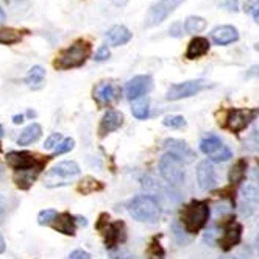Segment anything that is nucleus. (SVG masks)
<instances>
[{"label":"nucleus","instance_id":"nucleus-5","mask_svg":"<svg viewBox=\"0 0 259 259\" xmlns=\"http://www.w3.org/2000/svg\"><path fill=\"white\" fill-rule=\"evenodd\" d=\"M80 175V167L75 161H63L58 162L57 165L49 170L46 177V186L47 188H55V186H61L66 184L67 180H72Z\"/></svg>","mask_w":259,"mask_h":259},{"label":"nucleus","instance_id":"nucleus-35","mask_svg":"<svg viewBox=\"0 0 259 259\" xmlns=\"http://www.w3.org/2000/svg\"><path fill=\"white\" fill-rule=\"evenodd\" d=\"M245 11L253 16V19H254L256 24H259V2H257V0H250V2L247 4V7H245Z\"/></svg>","mask_w":259,"mask_h":259},{"label":"nucleus","instance_id":"nucleus-49","mask_svg":"<svg viewBox=\"0 0 259 259\" xmlns=\"http://www.w3.org/2000/svg\"><path fill=\"white\" fill-rule=\"evenodd\" d=\"M0 147H2V145H0Z\"/></svg>","mask_w":259,"mask_h":259},{"label":"nucleus","instance_id":"nucleus-34","mask_svg":"<svg viewBox=\"0 0 259 259\" xmlns=\"http://www.w3.org/2000/svg\"><path fill=\"white\" fill-rule=\"evenodd\" d=\"M61 139H63L61 133H52V135L46 139V142H44V149H47V150H55V149H57V147L61 144Z\"/></svg>","mask_w":259,"mask_h":259},{"label":"nucleus","instance_id":"nucleus-24","mask_svg":"<svg viewBox=\"0 0 259 259\" xmlns=\"http://www.w3.org/2000/svg\"><path fill=\"white\" fill-rule=\"evenodd\" d=\"M222 147H224V144H222V139L215 135H208L201 139L200 142V150L205 153V155H214L215 152H219Z\"/></svg>","mask_w":259,"mask_h":259},{"label":"nucleus","instance_id":"nucleus-18","mask_svg":"<svg viewBox=\"0 0 259 259\" xmlns=\"http://www.w3.org/2000/svg\"><path fill=\"white\" fill-rule=\"evenodd\" d=\"M53 228L66 236H73L75 234V228H77V220L69 212H61L57 215V219H55Z\"/></svg>","mask_w":259,"mask_h":259},{"label":"nucleus","instance_id":"nucleus-41","mask_svg":"<svg viewBox=\"0 0 259 259\" xmlns=\"http://www.w3.org/2000/svg\"><path fill=\"white\" fill-rule=\"evenodd\" d=\"M253 178L256 180V181H254V184H256V188L259 189V169H254V172H253ZM254 184H253V186H254Z\"/></svg>","mask_w":259,"mask_h":259},{"label":"nucleus","instance_id":"nucleus-44","mask_svg":"<svg viewBox=\"0 0 259 259\" xmlns=\"http://www.w3.org/2000/svg\"><path fill=\"white\" fill-rule=\"evenodd\" d=\"M27 116H30V117H34V116H36V113H34V111H28Z\"/></svg>","mask_w":259,"mask_h":259},{"label":"nucleus","instance_id":"nucleus-29","mask_svg":"<svg viewBox=\"0 0 259 259\" xmlns=\"http://www.w3.org/2000/svg\"><path fill=\"white\" fill-rule=\"evenodd\" d=\"M103 189V184L94 178H83L78 184V192H81L83 195H88V194H92V192H96V191H102Z\"/></svg>","mask_w":259,"mask_h":259},{"label":"nucleus","instance_id":"nucleus-33","mask_svg":"<svg viewBox=\"0 0 259 259\" xmlns=\"http://www.w3.org/2000/svg\"><path fill=\"white\" fill-rule=\"evenodd\" d=\"M162 123L169 128H183L186 125V120H184L183 116H167L162 120Z\"/></svg>","mask_w":259,"mask_h":259},{"label":"nucleus","instance_id":"nucleus-45","mask_svg":"<svg viewBox=\"0 0 259 259\" xmlns=\"http://www.w3.org/2000/svg\"><path fill=\"white\" fill-rule=\"evenodd\" d=\"M2 132H4V126L0 125V136H2Z\"/></svg>","mask_w":259,"mask_h":259},{"label":"nucleus","instance_id":"nucleus-1","mask_svg":"<svg viewBox=\"0 0 259 259\" xmlns=\"http://www.w3.org/2000/svg\"><path fill=\"white\" fill-rule=\"evenodd\" d=\"M91 55V44L84 39H77L72 46L61 50L53 66L60 70H69L81 67Z\"/></svg>","mask_w":259,"mask_h":259},{"label":"nucleus","instance_id":"nucleus-46","mask_svg":"<svg viewBox=\"0 0 259 259\" xmlns=\"http://www.w3.org/2000/svg\"><path fill=\"white\" fill-rule=\"evenodd\" d=\"M123 259H135L133 256H126V257H123Z\"/></svg>","mask_w":259,"mask_h":259},{"label":"nucleus","instance_id":"nucleus-43","mask_svg":"<svg viewBox=\"0 0 259 259\" xmlns=\"http://www.w3.org/2000/svg\"><path fill=\"white\" fill-rule=\"evenodd\" d=\"M5 17H7V16H5V11H4L2 8H0V24H2V22L5 21Z\"/></svg>","mask_w":259,"mask_h":259},{"label":"nucleus","instance_id":"nucleus-21","mask_svg":"<svg viewBox=\"0 0 259 259\" xmlns=\"http://www.w3.org/2000/svg\"><path fill=\"white\" fill-rule=\"evenodd\" d=\"M42 169H31V170H24V172H16L14 174V181L17 184V188L19 189H30L33 181L38 178V175L41 174Z\"/></svg>","mask_w":259,"mask_h":259},{"label":"nucleus","instance_id":"nucleus-14","mask_svg":"<svg viewBox=\"0 0 259 259\" xmlns=\"http://www.w3.org/2000/svg\"><path fill=\"white\" fill-rule=\"evenodd\" d=\"M211 39L217 46H228L239 39V31L233 25H219L211 31Z\"/></svg>","mask_w":259,"mask_h":259},{"label":"nucleus","instance_id":"nucleus-4","mask_svg":"<svg viewBox=\"0 0 259 259\" xmlns=\"http://www.w3.org/2000/svg\"><path fill=\"white\" fill-rule=\"evenodd\" d=\"M158 169L161 177L172 186H178L184 181V164L183 159L174 153H165L159 159Z\"/></svg>","mask_w":259,"mask_h":259},{"label":"nucleus","instance_id":"nucleus-30","mask_svg":"<svg viewBox=\"0 0 259 259\" xmlns=\"http://www.w3.org/2000/svg\"><path fill=\"white\" fill-rule=\"evenodd\" d=\"M57 215H58V212L55 211V209H44L38 215V224L39 225H50V224H53V222H55Z\"/></svg>","mask_w":259,"mask_h":259},{"label":"nucleus","instance_id":"nucleus-20","mask_svg":"<svg viewBox=\"0 0 259 259\" xmlns=\"http://www.w3.org/2000/svg\"><path fill=\"white\" fill-rule=\"evenodd\" d=\"M164 149L167 150V153H174V155L180 156L181 159H184V158L191 159L194 156L192 150L189 149V145L180 139H167L164 142Z\"/></svg>","mask_w":259,"mask_h":259},{"label":"nucleus","instance_id":"nucleus-39","mask_svg":"<svg viewBox=\"0 0 259 259\" xmlns=\"http://www.w3.org/2000/svg\"><path fill=\"white\" fill-rule=\"evenodd\" d=\"M180 27H181V24H180V22H175V24L170 27V30H169V31H170V34H172V36H181V33H183V31H180V30H178Z\"/></svg>","mask_w":259,"mask_h":259},{"label":"nucleus","instance_id":"nucleus-22","mask_svg":"<svg viewBox=\"0 0 259 259\" xmlns=\"http://www.w3.org/2000/svg\"><path fill=\"white\" fill-rule=\"evenodd\" d=\"M41 135H42L41 125L39 123H31L21 133V136L17 138V144H19V145H30V144L38 141L41 138Z\"/></svg>","mask_w":259,"mask_h":259},{"label":"nucleus","instance_id":"nucleus-2","mask_svg":"<svg viewBox=\"0 0 259 259\" xmlns=\"http://www.w3.org/2000/svg\"><path fill=\"white\" fill-rule=\"evenodd\" d=\"M128 212L138 222L155 224L161 217V206L152 195H138L128 203Z\"/></svg>","mask_w":259,"mask_h":259},{"label":"nucleus","instance_id":"nucleus-15","mask_svg":"<svg viewBox=\"0 0 259 259\" xmlns=\"http://www.w3.org/2000/svg\"><path fill=\"white\" fill-rule=\"evenodd\" d=\"M240 237H242V225L239 222H231L225 228V233L220 237L219 244L224 250H231L240 242Z\"/></svg>","mask_w":259,"mask_h":259},{"label":"nucleus","instance_id":"nucleus-36","mask_svg":"<svg viewBox=\"0 0 259 259\" xmlns=\"http://www.w3.org/2000/svg\"><path fill=\"white\" fill-rule=\"evenodd\" d=\"M109 57H111V52H109L108 46H100V47L97 49L96 55H94V60H96V61H106Z\"/></svg>","mask_w":259,"mask_h":259},{"label":"nucleus","instance_id":"nucleus-38","mask_svg":"<svg viewBox=\"0 0 259 259\" xmlns=\"http://www.w3.org/2000/svg\"><path fill=\"white\" fill-rule=\"evenodd\" d=\"M67 259H91V254L84 250H75L67 256Z\"/></svg>","mask_w":259,"mask_h":259},{"label":"nucleus","instance_id":"nucleus-42","mask_svg":"<svg viewBox=\"0 0 259 259\" xmlns=\"http://www.w3.org/2000/svg\"><path fill=\"white\" fill-rule=\"evenodd\" d=\"M5 251V240L2 237V234H0V253H4Z\"/></svg>","mask_w":259,"mask_h":259},{"label":"nucleus","instance_id":"nucleus-25","mask_svg":"<svg viewBox=\"0 0 259 259\" xmlns=\"http://www.w3.org/2000/svg\"><path fill=\"white\" fill-rule=\"evenodd\" d=\"M22 41V33L16 28L0 27V44L4 46H14Z\"/></svg>","mask_w":259,"mask_h":259},{"label":"nucleus","instance_id":"nucleus-13","mask_svg":"<svg viewBox=\"0 0 259 259\" xmlns=\"http://www.w3.org/2000/svg\"><path fill=\"white\" fill-rule=\"evenodd\" d=\"M197 181L201 191H209L215 186V172L208 161H201L197 165Z\"/></svg>","mask_w":259,"mask_h":259},{"label":"nucleus","instance_id":"nucleus-6","mask_svg":"<svg viewBox=\"0 0 259 259\" xmlns=\"http://www.w3.org/2000/svg\"><path fill=\"white\" fill-rule=\"evenodd\" d=\"M184 2V0H158L156 4H153L145 16V27H155L158 24H162L167 17Z\"/></svg>","mask_w":259,"mask_h":259},{"label":"nucleus","instance_id":"nucleus-23","mask_svg":"<svg viewBox=\"0 0 259 259\" xmlns=\"http://www.w3.org/2000/svg\"><path fill=\"white\" fill-rule=\"evenodd\" d=\"M44 78H46V69L42 66H33L28 73H27V77H25V83L33 88V89H38L42 86L44 83Z\"/></svg>","mask_w":259,"mask_h":259},{"label":"nucleus","instance_id":"nucleus-8","mask_svg":"<svg viewBox=\"0 0 259 259\" xmlns=\"http://www.w3.org/2000/svg\"><path fill=\"white\" fill-rule=\"evenodd\" d=\"M49 158L39 159L34 158L30 152H10L7 155V162L8 165L16 170V172H24V170H31V169H44V164L47 162Z\"/></svg>","mask_w":259,"mask_h":259},{"label":"nucleus","instance_id":"nucleus-47","mask_svg":"<svg viewBox=\"0 0 259 259\" xmlns=\"http://www.w3.org/2000/svg\"><path fill=\"white\" fill-rule=\"evenodd\" d=\"M256 244H257V251H259V236H257V242Z\"/></svg>","mask_w":259,"mask_h":259},{"label":"nucleus","instance_id":"nucleus-19","mask_svg":"<svg viewBox=\"0 0 259 259\" xmlns=\"http://www.w3.org/2000/svg\"><path fill=\"white\" fill-rule=\"evenodd\" d=\"M209 50V41L201 36H195V38L189 42L188 50H186V58L188 60H197L205 57Z\"/></svg>","mask_w":259,"mask_h":259},{"label":"nucleus","instance_id":"nucleus-9","mask_svg":"<svg viewBox=\"0 0 259 259\" xmlns=\"http://www.w3.org/2000/svg\"><path fill=\"white\" fill-rule=\"evenodd\" d=\"M257 116V109H230L227 116V128L233 133L242 132L244 128L248 126L251 120Z\"/></svg>","mask_w":259,"mask_h":259},{"label":"nucleus","instance_id":"nucleus-17","mask_svg":"<svg viewBox=\"0 0 259 259\" xmlns=\"http://www.w3.org/2000/svg\"><path fill=\"white\" fill-rule=\"evenodd\" d=\"M105 38H106L109 46L119 47V46H125L126 42L132 41L133 33L130 31L125 25H114L106 31Z\"/></svg>","mask_w":259,"mask_h":259},{"label":"nucleus","instance_id":"nucleus-11","mask_svg":"<svg viewBox=\"0 0 259 259\" xmlns=\"http://www.w3.org/2000/svg\"><path fill=\"white\" fill-rule=\"evenodd\" d=\"M119 96H120V89L113 81H103V83L97 84L94 89V99L100 105L113 103L119 99Z\"/></svg>","mask_w":259,"mask_h":259},{"label":"nucleus","instance_id":"nucleus-16","mask_svg":"<svg viewBox=\"0 0 259 259\" xmlns=\"http://www.w3.org/2000/svg\"><path fill=\"white\" fill-rule=\"evenodd\" d=\"M126 239L125 233V224L123 222H114V224H108L105 230V244L106 248H113L119 242H123Z\"/></svg>","mask_w":259,"mask_h":259},{"label":"nucleus","instance_id":"nucleus-3","mask_svg":"<svg viewBox=\"0 0 259 259\" xmlns=\"http://www.w3.org/2000/svg\"><path fill=\"white\" fill-rule=\"evenodd\" d=\"M209 219V206L206 201H192L181 212V222L188 233L195 234L206 225Z\"/></svg>","mask_w":259,"mask_h":259},{"label":"nucleus","instance_id":"nucleus-10","mask_svg":"<svg viewBox=\"0 0 259 259\" xmlns=\"http://www.w3.org/2000/svg\"><path fill=\"white\" fill-rule=\"evenodd\" d=\"M153 88V78L150 75H138L132 78L125 86V96L128 100H138L149 94Z\"/></svg>","mask_w":259,"mask_h":259},{"label":"nucleus","instance_id":"nucleus-12","mask_svg":"<svg viewBox=\"0 0 259 259\" xmlns=\"http://www.w3.org/2000/svg\"><path fill=\"white\" fill-rule=\"evenodd\" d=\"M123 123V114L120 111L116 109H109L108 113L103 116V119L100 120V126H99V136L105 138L106 135L116 132L119 130Z\"/></svg>","mask_w":259,"mask_h":259},{"label":"nucleus","instance_id":"nucleus-40","mask_svg":"<svg viewBox=\"0 0 259 259\" xmlns=\"http://www.w3.org/2000/svg\"><path fill=\"white\" fill-rule=\"evenodd\" d=\"M13 122H14L16 125L22 123V122H24V114H17V116H14V117H13Z\"/></svg>","mask_w":259,"mask_h":259},{"label":"nucleus","instance_id":"nucleus-27","mask_svg":"<svg viewBox=\"0 0 259 259\" xmlns=\"http://www.w3.org/2000/svg\"><path fill=\"white\" fill-rule=\"evenodd\" d=\"M245 174H247V161L245 159H239L234 162V165L230 169V183L233 184H239L245 178Z\"/></svg>","mask_w":259,"mask_h":259},{"label":"nucleus","instance_id":"nucleus-48","mask_svg":"<svg viewBox=\"0 0 259 259\" xmlns=\"http://www.w3.org/2000/svg\"><path fill=\"white\" fill-rule=\"evenodd\" d=\"M222 259H237V257H222Z\"/></svg>","mask_w":259,"mask_h":259},{"label":"nucleus","instance_id":"nucleus-7","mask_svg":"<svg viewBox=\"0 0 259 259\" xmlns=\"http://www.w3.org/2000/svg\"><path fill=\"white\" fill-rule=\"evenodd\" d=\"M211 84L205 80H189V81H183V83H177L172 84L165 94V99L170 102H177L181 99H188L192 97L195 94H198L200 91L209 88Z\"/></svg>","mask_w":259,"mask_h":259},{"label":"nucleus","instance_id":"nucleus-26","mask_svg":"<svg viewBox=\"0 0 259 259\" xmlns=\"http://www.w3.org/2000/svg\"><path fill=\"white\" fill-rule=\"evenodd\" d=\"M132 113L136 119H147L150 114V100L149 99H138L132 103Z\"/></svg>","mask_w":259,"mask_h":259},{"label":"nucleus","instance_id":"nucleus-28","mask_svg":"<svg viewBox=\"0 0 259 259\" xmlns=\"http://www.w3.org/2000/svg\"><path fill=\"white\" fill-rule=\"evenodd\" d=\"M206 25H208V22L200 16H189L188 19L184 21V30H186L188 33H192V34L203 31L206 28Z\"/></svg>","mask_w":259,"mask_h":259},{"label":"nucleus","instance_id":"nucleus-32","mask_svg":"<svg viewBox=\"0 0 259 259\" xmlns=\"http://www.w3.org/2000/svg\"><path fill=\"white\" fill-rule=\"evenodd\" d=\"M230 158H233V152L228 149L227 145H224L219 152H215L214 155H211V159H212L214 162H225V161H228Z\"/></svg>","mask_w":259,"mask_h":259},{"label":"nucleus","instance_id":"nucleus-31","mask_svg":"<svg viewBox=\"0 0 259 259\" xmlns=\"http://www.w3.org/2000/svg\"><path fill=\"white\" fill-rule=\"evenodd\" d=\"M73 145H75V141H73L72 138L63 139V141H61V144L57 147V149H55V152H53V155H52L50 158L57 156V155H64V153L70 152V150L73 149Z\"/></svg>","mask_w":259,"mask_h":259},{"label":"nucleus","instance_id":"nucleus-37","mask_svg":"<svg viewBox=\"0 0 259 259\" xmlns=\"http://www.w3.org/2000/svg\"><path fill=\"white\" fill-rule=\"evenodd\" d=\"M247 144H248L250 149H253V150L259 152V128H257V130H254V132L251 133V136L248 138Z\"/></svg>","mask_w":259,"mask_h":259}]
</instances>
